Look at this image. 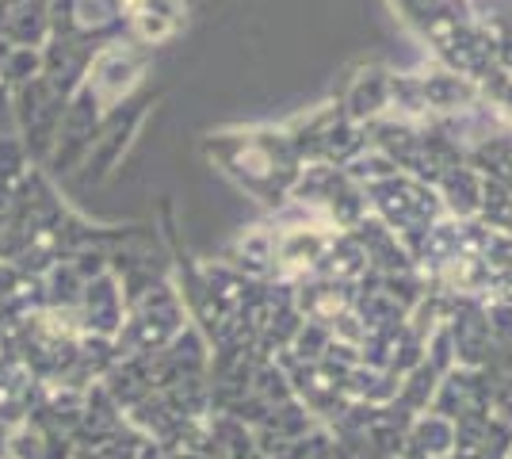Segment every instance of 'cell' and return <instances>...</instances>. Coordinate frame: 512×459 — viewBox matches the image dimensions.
<instances>
[{
    "label": "cell",
    "instance_id": "obj_1",
    "mask_svg": "<svg viewBox=\"0 0 512 459\" xmlns=\"http://www.w3.org/2000/svg\"><path fill=\"white\" fill-rule=\"evenodd\" d=\"M207 153L241 192H249L268 207L287 203L302 176V161L291 150V138L272 127L214 134L207 142Z\"/></svg>",
    "mask_w": 512,
    "mask_h": 459
},
{
    "label": "cell",
    "instance_id": "obj_2",
    "mask_svg": "<svg viewBox=\"0 0 512 459\" xmlns=\"http://www.w3.org/2000/svg\"><path fill=\"white\" fill-rule=\"evenodd\" d=\"M363 192L367 199H375V207L383 211L390 226H402V230H413V226L428 230L444 211L440 192L409 173H390L375 184H363Z\"/></svg>",
    "mask_w": 512,
    "mask_h": 459
},
{
    "label": "cell",
    "instance_id": "obj_3",
    "mask_svg": "<svg viewBox=\"0 0 512 459\" xmlns=\"http://www.w3.org/2000/svg\"><path fill=\"white\" fill-rule=\"evenodd\" d=\"M142 73H146V50L138 43H115L92 58L88 81L81 88L100 104L104 115H111L134 96V88L142 85Z\"/></svg>",
    "mask_w": 512,
    "mask_h": 459
},
{
    "label": "cell",
    "instance_id": "obj_4",
    "mask_svg": "<svg viewBox=\"0 0 512 459\" xmlns=\"http://www.w3.org/2000/svg\"><path fill=\"white\" fill-rule=\"evenodd\" d=\"M390 96H394V73L383 66H363L356 69V77L344 88L341 104L337 108L360 127V123H379L390 115Z\"/></svg>",
    "mask_w": 512,
    "mask_h": 459
},
{
    "label": "cell",
    "instance_id": "obj_5",
    "mask_svg": "<svg viewBox=\"0 0 512 459\" xmlns=\"http://www.w3.org/2000/svg\"><path fill=\"white\" fill-rule=\"evenodd\" d=\"M127 27L138 46L165 43L184 27V0H134L127 8Z\"/></svg>",
    "mask_w": 512,
    "mask_h": 459
}]
</instances>
